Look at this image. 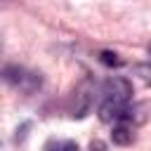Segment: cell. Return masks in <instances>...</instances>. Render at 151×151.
<instances>
[{
  "instance_id": "4",
  "label": "cell",
  "mask_w": 151,
  "mask_h": 151,
  "mask_svg": "<svg viewBox=\"0 0 151 151\" xmlns=\"http://www.w3.org/2000/svg\"><path fill=\"white\" fill-rule=\"evenodd\" d=\"M101 61L109 64V66H120V59H118V54H113V52H101Z\"/></svg>"
},
{
  "instance_id": "7",
  "label": "cell",
  "mask_w": 151,
  "mask_h": 151,
  "mask_svg": "<svg viewBox=\"0 0 151 151\" xmlns=\"http://www.w3.org/2000/svg\"><path fill=\"white\" fill-rule=\"evenodd\" d=\"M149 54H151V45H149Z\"/></svg>"
},
{
  "instance_id": "1",
  "label": "cell",
  "mask_w": 151,
  "mask_h": 151,
  "mask_svg": "<svg viewBox=\"0 0 151 151\" xmlns=\"http://www.w3.org/2000/svg\"><path fill=\"white\" fill-rule=\"evenodd\" d=\"M130 97L132 85L125 78H109L101 87V101H99V118L104 123H118L127 118L130 113Z\"/></svg>"
},
{
  "instance_id": "2",
  "label": "cell",
  "mask_w": 151,
  "mask_h": 151,
  "mask_svg": "<svg viewBox=\"0 0 151 151\" xmlns=\"http://www.w3.org/2000/svg\"><path fill=\"white\" fill-rule=\"evenodd\" d=\"M2 78H5L7 85H12L14 90L26 92V94H31V92H35L40 87V76L33 73V71H28V68H24V66H14V64L5 66Z\"/></svg>"
},
{
  "instance_id": "6",
  "label": "cell",
  "mask_w": 151,
  "mask_h": 151,
  "mask_svg": "<svg viewBox=\"0 0 151 151\" xmlns=\"http://www.w3.org/2000/svg\"><path fill=\"white\" fill-rule=\"evenodd\" d=\"M57 151H80V149L76 142H61V144H57Z\"/></svg>"
},
{
  "instance_id": "5",
  "label": "cell",
  "mask_w": 151,
  "mask_h": 151,
  "mask_svg": "<svg viewBox=\"0 0 151 151\" xmlns=\"http://www.w3.org/2000/svg\"><path fill=\"white\" fill-rule=\"evenodd\" d=\"M134 73L142 76L144 80H151V64H139V66H134Z\"/></svg>"
},
{
  "instance_id": "3",
  "label": "cell",
  "mask_w": 151,
  "mask_h": 151,
  "mask_svg": "<svg viewBox=\"0 0 151 151\" xmlns=\"http://www.w3.org/2000/svg\"><path fill=\"white\" fill-rule=\"evenodd\" d=\"M111 137H113V142H116V144H120V146L132 144V139H134V125L130 123V116H127V118H123V120H118V123L113 125Z\"/></svg>"
}]
</instances>
